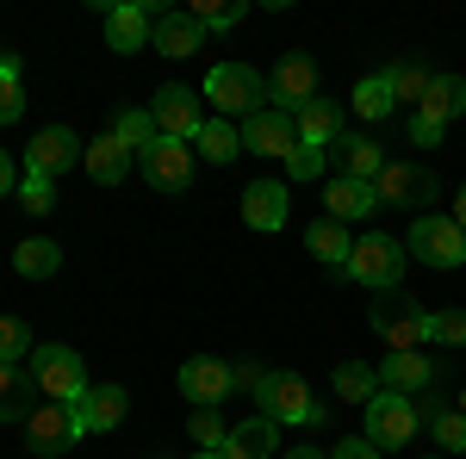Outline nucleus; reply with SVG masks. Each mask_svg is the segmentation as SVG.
Returning a JSON list of instances; mask_svg holds the SVG:
<instances>
[{
	"label": "nucleus",
	"instance_id": "a18cd8bd",
	"mask_svg": "<svg viewBox=\"0 0 466 459\" xmlns=\"http://www.w3.org/2000/svg\"><path fill=\"white\" fill-rule=\"evenodd\" d=\"M13 186H19V175H13V155H6V149H0V199H6V193H13Z\"/></svg>",
	"mask_w": 466,
	"mask_h": 459
},
{
	"label": "nucleus",
	"instance_id": "7ed1b4c3",
	"mask_svg": "<svg viewBox=\"0 0 466 459\" xmlns=\"http://www.w3.org/2000/svg\"><path fill=\"white\" fill-rule=\"evenodd\" d=\"M32 385L50 397V404H81L87 397V360L69 348V342H50V348L32 354Z\"/></svg>",
	"mask_w": 466,
	"mask_h": 459
},
{
	"label": "nucleus",
	"instance_id": "09e8293b",
	"mask_svg": "<svg viewBox=\"0 0 466 459\" xmlns=\"http://www.w3.org/2000/svg\"><path fill=\"white\" fill-rule=\"evenodd\" d=\"M193 459H224V454H193Z\"/></svg>",
	"mask_w": 466,
	"mask_h": 459
},
{
	"label": "nucleus",
	"instance_id": "79ce46f5",
	"mask_svg": "<svg viewBox=\"0 0 466 459\" xmlns=\"http://www.w3.org/2000/svg\"><path fill=\"white\" fill-rule=\"evenodd\" d=\"M19 205L32 217H44L50 205H56V193H50V180H37V175H25V186H19Z\"/></svg>",
	"mask_w": 466,
	"mask_h": 459
},
{
	"label": "nucleus",
	"instance_id": "a19ab883",
	"mask_svg": "<svg viewBox=\"0 0 466 459\" xmlns=\"http://www.w3.org/2000/svg\"><path fill=\"white\" fill-rule=\"evenodd\" d=\"M430 434H435V447L461 454V447H466V410H448V416H441V423H435Z\"/></svg>",
	"mask_w": 466,
	"mask_h": 459
},
{
	"label": "nucleus",
	"instance_id": "7c9ffc66",
	"mask_svg": "<svg viewBox=\"0 0 466 459\" xmlns=\"http://www.w3.org/2000/svg\"><path fill=\"white\" fill-rule=\"evenodd\" d=\"M349 106H355L367 125H380V118H392V112H398V100H392V87H386V75H367V81H355Z\"/></svg>",
	"mask_w": 466,
	"mask_h": 459
},
{
	"label": "nucleus",
	"instance_id": "473e14b6",
	"mask_svg": "<svg viewBox=\"0 0 466 459\" xmlns=\"http://www.w3.org/2000/svg\"><path fill=\"white\" fill-rule=\"evenodd\" d=\"M32 404H25V366H0V423H25Z\"/></svg>",
	"mask_w": 466,
	"mask_h": 459
},
{
	"label": "nucleus",
	"instance_id": "72a5a7b5",
	"mask_svg": "<svg viewBox=\"0 0 466 459\" xmlns=\"http://www.w3.org/2000/svg\"><path fill=\"white\" fill-rule=\"evenodd\" d=\"M112 137L125 143V149H149L162 131H156V118H149L144 106H131V112H118V118H112Z\"/></svg>",
	"mask_w": 466,
	"mask_h": 459
},
{
	"label": "nucleus",
	"instance_id": "4be33fe9",
	"mask_svg": "<svg viewBox=\"0 0 466 459\" xmlns=\"http://www.w3.org/2000/svg\"><path fill=\"white\" fill-rule=\"evenodd\" d=\"M466 112V75H435L430 81V94H423V106H417V118H430V125H454Z\"/></svg>",
	"mask_w": 466,
	"mask_h": 459
},
{
	"label": "nucleus",
	"instance_id": "2f4dec72",
	"mask_svg": "<svg viewBox=\"0 0 466 459\" xmlns=\"http://www.w3.org/2000/svg\"><path fill=\"white\" fill-rule=\"evenodd\" d=\"M430 81H435V75L423 69V63H392V69H386V87H392V100H410V106H423Z\"/></svg>",
	"mask_w": 466,
	"mask_h": 459
},
{
	"label": "nucleus",
	"instance_id": "4c0bfd02",
	"mask_svg": "<svg viewBox=\"0 0 466 459\" xmlns=\"http://www.w3.org/2000/svg\"><path fill=\"white\" fill-rule=\"evenodd\" d=\"M25 112V81H19V63H0V125H13Z\"/></svg>",
	"mask_w": 466,
	"mask_h": 459
},
{
	"label": "nucleus",
	"instance_id": "f8f14e48",
	"mask_svg": "<svg viewBox=\"0 0 466 459\" xmlns=\"http://www.w3.org/2000/svg\"><path fill=\"white\" fill-rule=\"evenodd\" d=\"M81 155H87V143L75 137L69 125H50V131H37L32 149H25V175L56 180V175H69V162H81Z\"/></svg>",
	"mask_w": 466,
	"mask_h": 459
},
{
	"label": "nucleus",
	"instance_id": "5701e85b",
	"mask_svg": "<svg viewBox=\"0 0 466 459\" xmlns=\"http://www.w3.org/2000/svg\"><path fill=\"white\" fill-rule=\"evenodd\" d=\"M149 19L144 6H106V44L118 50V56H131V50H144L149 44Z\"/></svg>",
	"mask_w": 466,
	"mask_h": 459
},
{
	"label": "nucleus",
	"instance_id": "e433bc0d",
	"mask_svg": "<svg viewBox=\"0 0 466 459\" xmlns=\"http://www.w3.org/2000/svg\"><path fill=\"white\" fill-rule=\"evenodd\" d=\"M187 434L199 441V454H224V441H230V428H224V416H218V410H193Z\"/></svg>",
	"mask_w": 466,
	"mask_h": 459
},
{
	"label": "nucleus",
	"instance_id": "8fccbe9b",
	"mask_svg": "<svg viewBox=\"0 0 466 459\" xmlns=\"http://www.w3.org/2000/svg\"><path fill=\"white\" fill-rule=\"evenodd\" d=\"M461 410H466V397H461Z\"/></svg>",
	"mask_w": 466,
	"mask_h": 459
},
{
	"label": "nucleus",
	"instance_id": "a211bd4d",
	"mask_svg": "<svg viewBox=\"0 0 466 459\" xmlns=\"http://www.w3.org/2000/svg\"><path fill=\"white\" fill-rule=\"evenodd\" d=\"M243 224H249V230H280V224H287V186H280V180L243 186Z\"/></svg>",
	"mask_w": 466,
	"mask_h": 459
},
{
	"label": "nucleus",
	"instance_id": "ddd939ff",
	"mask_svg": "<svg viewBox=\"0 0 466 459\" xmlns=\"http://www.w3.org/2000/svg\"><path fill=\"white\" fill-rule=\"evenodd\" d=\"M149 118H156L162 137H175V143H193L206 131V112H199V94H193V87H162L156 106H149Z\"/></svg>",
	"mask_w": 466,
	"mask_h": 459
},
{
	"label": "nucleus",
	"instance_id": "de8ad7c7",
	"mask_svg": "<svg viewBox=\"0 0 466 459\" xmlns=\"http://www.w3.org/2000/svg\"><path fill=\"white\" fill-rule=\"evenodd\" d=\"M287 459H323V454H318V447H292Z\"/></svg>",
	"mask_w": 466,
	"mask_h": 459
},
{
	"label": "nucleus",
	"instance_id": "ea45409f",
	"mask_svg": "<svg viewBox=\"0 0 466 459\" xmlns=\"http://www.w3.org/2000/svg\"><path fill=\"white\" fill-rule=\"evenodd\" d=\"M323 162H329V149H305V143H299V149L287 155V180H318Z\"/></svg>",
	"mask_w": 466,
	"mask_h": 459
},
{
	"label": "nucleus",
	"instance_id": "aec40b11",
	"mask_svg": "<svg viewBox=\"0 0 466 459\" xmlns=\"http://www.w3.org/2000/svg\"><path fill=\"white\" fill-rule=\"evenodd\" d=\"M81 162H87V175L100 180V186H118V180L137 168V149H125V143H118V137L106 131V137H94V143H87V155H81Z\"/></svg>",
	"mask_w": 466,
	"mask_h": 459
},
{
	"label": "nucleus",
	"instance_id": "f03ea898",
	"mask_svg": "<svg viewBox=\"0 0 466 459\" xmlns=\"http://www.w3.org/2000/svg\"><path fill=\"white\" fill-rule=\"evenodd\" d=\"M342 280L373 285V292H398V280H404V243H398V236H386V230L355 236V254H349Z\"/></svg>",
	"mask_w": 466,
	"mask_h": 459
},
{
	"label": "nucleus",
	"instance_id": "b1692460",
	"mask_svg": "<svg viewBox=\"0 0 466 459\" xmlns=\"http://www.w3.org/2000/svg\"><path fill=\"white\" fill-rule=\"evenodd\" d=\"M280 447V423H268V416H249L243 428H230V441H224V459H268Z\"/></svg>",
	"mask_w": 466,
	"mask_h": 459
},
{
	"label": "nucleus",
	"instance_id": "6ab92c4d",
	"mask_svg": "<svg viewBox=\"0 0 466 459\" xmlns=\"http://www.w3.org/2000/svg\"><path fill=\"white\" fill-rule=\"evenodd\" d=\"M199 44H206V32L193 25V13H162L149 25V50H162V56H199Z\"/></svg>",
	"mask_w": 466,
	"mask_h": 459
},
{
	"label": "nucleus",
	"instance_id": "37998d69",
	"mask_svg": "<svg viewBox=\"0 0 466 459\" xmlns=\"http://www.w3.org/2000/svg\"><path fill=\"white\" fill-rule=\"evenodd\" d=\"M410 143H417V149H435V143H441V125H430V118L410 112Z\"/></svg>",
	"mask_w": 466,
	"mask_h": 459
},
{
	"label": "nucleus",
	"instance_id": "c756f323",
	"mask_svg": "<svg viewBox=\"0 0 466 459\" xmlns=\"http://www.w3.org/2000/svg\"><path fill=\"white\" fill-rule=\"evenodd\" d=\"M380 366H367V360H342L336 366V397H349V404H373L380 397Z\"/></svg>",
	"mask_w": 466,
	"mask_h": 459
},
{
	"label": "nucleus",
	"instance_id": "20e7f679",
	"mask_svg": "<svg viewBox=\"0 0 466 459\" xmlns=\"http://www.w3.org/2000/svg\"><path fill=\"white\" fill-rule=\"evenodd\" d=\"M255 404H261L268 423H323V404L311 397V385L299 373H261Z\"/></svg>",
	"mask_w": 466,
	"mask_h": 459
},
{
	"label": "nucleus",
	"instance_id": "49530a36",
	"mask_svg": "<svg viewBox=\"0 0 466 459\" xmlns=\"http://www.w3.org/2000/svg\"><path fill=\"white\" fill-rule=\"evenodd\" d=\"M454 224H461V230H466V186H461V193H454Z\"/></svg>",
	"mask_w": 466,
	"mask_h": 459
},
{
	"label": "nucleus",
	"instance_id": "4468645a",
	"mask_svg": "<svg viewBox=\"0 0 466 459\" xmlns=\"http://www.w3.org/2000/svg\"><path fill=\"white\" fill-rule=\"evenodd\" d=\"M243 149H255V155H268V162H287L292 149H299V125H292L287 112L261 106L243 118Z\"/></svg>",
	"mask_w": 466,
	"mask_h": 459
},
{
	"label": "nucleus",
	"instance_id": "cd10ccee",
	"mask_svg": "<svg viewBox=\"0 0 466 459\" xmlns=\"http://www.w3.org/2000/svg\"><path fill=\"white\" fill-rule=\"evenodd\" d=\"M56 267H63V248L50 243V236H32V243L13 248V274L19 280H50Z\"/></svg>",
	"mask_w": 466,
	"mask_h": 459
},
{
	"label": "nucleus",
	"instance_id": "0eeeda50",
	"mask_svg": "<svg viewBox=\"0 0 466 459\" xmlns=\"http://www.w3.org/2000/svg\"><path fill=\"white\" fill-rule=\"evenodd\" d=\"M268 100H274V112H287V118H299V112L311 106V100H323V87H318V63L311 56H280L274 63V75H268Z\"/></svg>",
	"mask_w": 466,
	"mask_h": 459
},
{
	"label": "nucleus",
	"instance_id": "58836bf2",
	"mask_svg": "<svg viewBox=\"0 0 466 459\" xmlns=\"http://www.w3.org/2000/svg\"><path fill=\"white\" fill-rule=\"evenodd\" d=\"M430 342L466 348V311H430Z\"/></svg>",
	"mask_w": 466,
	"mask_h": 459
},
{
	"label": "nucleus",
	"instance_id": "1a4fd4ad",
	"mask_svg": "<svg viewBox=\"0 0 466 459\" xmlns=\"http://www.w3.org/2000/svg\"><path fill=\"white\" fill-rule=\"evenodd\" d=\"M410 248H417L423 267H466V230L454 224V217H417L404 254H410Z\"/></svg>",
	"mask_w": 466,
	"mask_h": 459
},
{
	"label": "nucleus",
	"instance_id": "dca6fc26",
	"mask_svg": "<svg viewBox=\"0 0 466 459\" xmlns=\"http://www.w3.org/2000/svg\"><path fill=\"white\" fill-rule=\"evenodd\" d=\"M125 410H131V397L118 385H87V397L75 404V423H81V434H100V428L125 423Z\"/></svg>",
	"mask_w": 466,
	"mask_h": 459
},
{
	"label": "nucleus",
	"instance_id": "9d476101",
	"mask_svg": "<svg viewBox=\"0 0 466 459\" xmlns=\"http://www.w3.org/2000/svg\"><path fill=\"white\" fill-rule=\"evenodd\" d=\"M137 175H144L156 193H187V180H193V143L156 137L149 149H137Z\"/></svg>",
	"mask_w": 466,
	"mask_h": 459
},
{
	"label": "nucleus",
	"instance_id": "c85d7f7f",
	"mask_svg": "<svg viewBox=\"0 0 466 459\" xmlns=\"http://www.w3.org/2000/svg\"><path fill=\"white\" fill-rule=\"evenodd\" d=\"M193 155H206V162L224 168V162H237V155H243V131H237V125H224V118H206V131L193 137Z\"/></svg>",
	"mask_w": 466,
	"mask_h": 459
},
{
	"label": "nucleus",
	"instance_id": "393cba45",
	"mask_svg": "<svg viewBox=\"0 0 466 459\" xmlns=\"http://www.w3.org/2000/svg\"><path fill=\"white\" fill-rule=\"evenodd\" d=\"M373 205H380V199H373V186H360V180H342V175H336L329 186H323V217H336V224L367 217Z\"/></svg>",
	"mask_w": 466,
	"mask_h": 459
},
{
	"label": "nucleus",
	"instance_id": "c03bdc74",
	"mask_svg": "<svg viewBox=\"0 0 466 459\" xmlns=\"http://www.w3.org/2000/svg\"><path fill=\"white\" fill-rule=\"evenodd\" d=\"M329 459H380V447H373L367 434H355V441H342V447H336Z\"/></svg>",
	"mask_w": 466,
	"mask_h": 459
},
{
	"label": "nucleus",
	"instance_id": "412c9836",
	"mask_svg": "<svg viewBox=\"0 0 466 459\" xmlns=\"http://www.w3.org/2000/svg\"><path fill=\"white\" fill-rule=\"evenodd\" d=\"M336 162H342V180H360V186H373V180L386 175V155H380V143L373 137H336Z\"/></svg>",
	"mask_w": 466,
	"mask_h": 459
},
{
	"label": "nucleus",
	"instance_id": "6e6552de",
	"mask_svg": "<svg viewBox=\"0 0 466 459\" xmlns=\"http://www.w3.org/2000/svg\"><path fill=\"white\" fill-rule=\"evenodd\" d=\"M417 404L404 397V391H380L373 404H367V441L386 454V447H410L417 441Z\"/></svg>",
	"mask_w": 466,
	"mask_h": 459
},
{
	"label": "nucleus",
	"instance_id": "423d86ee",
	"mask_svg": "<svg viewBox=\"0 0 466 459\" xmlns=\"http://www.w3.org/2000/svg\"><path fill=\"white\" fill-rule=\"evenodd\" d=\"M75 441H81L75 404H50V397H37L32 416H25V447H32L37 459H56V454H69Z\"/></svg>",
	"mask_w": 466,
	"mask_h": 459
},
{
	"label": "nucleus",
	"instance_id": "c9c22d12",
	"mask_svg": "<svg viewBox=\"0 0 466 459\" xmlns=\"http://www.w3.org/2000/svg\"><path fill=\"white\" fill-rule=\"evenodd\" d=\"M237 19H243V0H199L193 6V25L199 32H230Z\"/></svg>",
	"mask_w": 466,
	"mask_h": 459
},
{
	"label": "nucleus",
	"instance_id": "f3484780",
	"mask_svg": "<svg viewBox=\"0 0 466 459\" xmlns=\"http://www.w3.org/2000/svg\"><path fill=\"white\" fill-rule=\"evenodd\" d=\"M380 385H386V391H404V397H423V391L435 385V360H430V354H386Z\"/></svg>",
	"mask_w": 466,
	"mask_h": 459
},
{
	"label": "nucleus",
	"instance_id": "a878e982",
	"mask_svg": "<svg viewBox=\"0 0 466 459\" xmlns=\"http://www.w3.org/2000/svg\"><path fill=\"white\" fill-rule=\"evenodd\" d=\"M305 248L318 254L323 267H336V274H342V267H349V254H355V236H349L336 217H318V224L305 230Z\"/></svg>",
	"mask_w": 466,
	"mask_h": 459
},
{
	"label": "nucleus",
	"instance_id": "39448f33",
	"mask_svg": "<svg viewBox=\"0 0 466 459\" xmlns=\"http://www.w3.org/2000/svg\"><path fill=\"white\" fill-rule=\"evenodd\" d=\"M206 100H212L218 112H261L268 106V81L249 69V63H218L212 75H206Z\"/></svg>",
	"mask_w": 466,
	"mask_h": 459
},
{
	"label": "nucleus",
	"instance_id": "3c124183",
	"mask_svg": "<svg viewBox=\"0 0 466 459\" xmlns=\"http://www.w3.org/2000/svg\"><path fill=\"white\" fill-rule=\"evenodd\" d=\"M162 459H168V454H162Z\"/></svg>",
	"mask_w": 466,
	"mask_h": 459
},
{
	"label": "nucleus",
	"instance_id": "9b49d317",
	"mask_svg": "<svg viewBox=\"0 0 466 459\" xmlns=\"http://www.w3.org/2000/svg\"><path fill=\"white\" fill-rule=\"evenodd\" d=\"M373 199L423 217V205L435 199V175H430V168H417V162H386V175L373 180Z\"/></svg>",
	"mask_w": 466,
	"mask_h": 459
},
{
	"label": "nucleus",
	"instance_id": "bb28decb",
	"mask_svg": "<svg viewBox=\"0 0 466 459\" xmlns=\"http://www.w3.org/2000/svg\"><path fill=\"white\" fill-rule=\"evenodd\" d=\"M292 125H299V143H305V149H329V143L342 137V112H336V100H311Z\"/></svg>",
	"mask_w": 466,
	"mask_h": 459
},
{
	"label": "nucleus",
	"instance_id": "2eb2a0df",
	"mask_svg": "<svg viewBox=\"0 0 466 459\" xmlns=\"http://www.w3.org/2000/svg\"><path fill=\"white\" fill-rule=\"evenodd\" d=\"M230 391H237V379H230V366L212 360V354H193L180 366V397H193V410H218Z\"/></svg>",
	"mask_w": 466,
	"mask_h": 459
},
{
	"label": "nucleus",
	"instance_id": "f257e3e1",
	"mask_svg": "<svg viewBox=\"0 0 466 459\" xmlns=\"http://www.w3.org/2000/svg\"><path fill=\"white\" fill-rule=\"evenodd\" d=\"M367 329L392 354H423V342H430V311L417 298H404V292H386V298L367 304Z\"/></svg>",
	"mask_w": 466,
	"mask_h": 459
},
{
	"label": "nucleus",
	"instance_id": "f704fd0d",
	"mask_svg": "<svg viewBox=\"0 0 466 459\" xmlns=\"http://www.w3.org/2000/svg\"><path fill=\"white\" fill-rule=\"evenodd\" d=\"M37 354V342H32V329L19 317H0V366H25Z\"/></svg>",
	"mask_w": 466,
	"mask_h": 459
}]
</instances>
